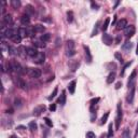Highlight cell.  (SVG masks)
<instances>
[{
    "instance_id": "ffe728a7",
    "label": "cell",
    "mask_w": 138,
    "mask_h": 138,
    "mask_svg": "<svg viewBox=\"0 0 138 138\" xmlns=\"http://www.w3.org/2000/svg\"><path fill=\"white\" fill-rule=\"evenodd\" d=\"M33 27H34V33H43V31L45 30V27L43 26V25H41V24H37Z\"/></svg>"
},
{
    "instance_id": "f1b7e54d",
    "label": "cell",
    "mask_w": 138,
    "mask_h": 138,
    "mask_svg": "<svg viewBox=\"0 0 138 138\" xmlns=\"http://www.w3.org/2000/svg\"><path fill=\"white\" fill-rule=\"evenodd\" d=\"M108 138H111L113 136V125H112V123L109 124V127H108Z\"/></svg>"
},
{
    "instance_id": "74e56055",
    "label": "cell",
    "mask_w": 138,
    "mask_h": 138,
    "mask_svg": "<svg viewBox=\"0 0 138 138\" xmlns=\"http://www.w3.org/2000/svg\"><path fill=\"white\" fill-rule=\"evenodd\" d=\"M57 92H58V89H57V87H55V89H54V91H53V92H52V94H51V95H50V96H49V98H48V99H49V100H51V99H53V98H54V97H55V96H56V95H57Z\"/></svg>"
},
{
    "instance_id": "cb8c5ba5",
    "label": "cell",
    "mask_w": 138,
    "mask_h": 138,
    "mask_svg": "<svg viewBox=\"0 0 138 138\" xmlns=\"http://www.w3.org/2000/svg\"><path fill=\"white\" fill-rule=\"evenodd\" d=\"M18 34H20L22 38L28 37V31H27V28H20V29H18Z\"/></svg>"
},
{
    "instance_id": "836d02e7",
    "label": "cell",
    "mask_w": 138,
    "mask_h": 138,
    "mask_svg": "<svg viewBox=\"0 0 138 138\" xmlns=\"http://www.w3.org/2000/svg\"><path fill=\"white\" fill-rule=\"evenodd\" d=\"M11 40H12L14 43H21V41H22V37H21L20 34H16V36H14Z\"/></svg>"
},
{
    "instance_id": "8992f818",
    "label": "cell",
    "mask_w": 138,
    "mask_h": 138,
    "mask_svg": "<svg viewBox=\"0 0 138 138\" xmlns=\"http://www.w3.org/2000/svg\"><path fill=\"white\" fill-rule=\"evenodd\" d=\"M44 59H45V54L43 52H40V53H38V55L36 57H34L33 61L36 64H38V65H41V64L44 63Z\"/></svg>"
},
{
    "instance_id": "ab89813d",
    "label": "cell",
    "mask_w": 138,
    "mask_h": 138,
    "mask_svg": "<svg viewBox=\"0 0 138 138\" xmlns=\"http://www.w3.org/2000/svg\"><path fill=\"white\" fill-rule=\"evenodd\" d=\"M44 122H45V124H47L49 127H52L53 126V123H52V121L50 120L49 118H44Z\"/></svg>"
},
{
    "instance_id": "680465c9",
    "label": "cell",
    "mask_w": 138,
    "mask_h": 138,
    "mask_svg": "<svg viewBox=\"0 0 138 138\" xmlns=\"http://www.w3.org/2000/svg\"><path fill=\"white\" fill-rule=\"evenodd\" d=\"M136 112H138V109H137V110H136Z\"/></svg>"
},
{
    "instance_id": "6da1fadb",
    "label": "cell",
    "mask_w": 138,
    "mask_h": 138,
    "mask_svg": "<svg viewBox=\"0 0 138 138\" xmlns=\"http://www.w3.org/2000/svg\"><path fill=\"white\" fill-rule=\"evenodd\" d=\"M66 54L67 56L71 57L76 54V50H75V41L73 40H67L66 42Z\"/></svg>"
},
{
    "instance_id": "bcb514c9",
    "label": "cell",
    "mask_w": 138,
    "mask_h": 138,
    "mask_svg": "<svg viewBox=\"0 0 138 138\" xmlns=\"http://www.w3.org/2000/svg\"><path fill=\"white\" fill-rule=\"evenodd\" d=\"M92 8H93V10H98V6L96 3H94V2H92Z\"/></svg>"
},
{
    "instance_id": "7bdbcfd3",
    "label": "cell",
    "mask_w": 138,
    "mask_h": 138,
    "mask_svg": "<svg viewBox=\"0 0 138 138\" xmlns=\"http://www.w3.org/2000/svg\"><path fill=\"white\" fill-rule=\"evenodd\" d=\"M99 100H100V99H99L98 97H97V98H94V99H92V100H91V106H95L96 104L99 102Z\"/></svg>"
},
{
    "instance_id": "44dd1931",
    "label": "cell",
    "mask_w": 138,
    "mask_h": 138,
    "mask_svg": "<svg viewBox=\"0 0 138 138\" xmlns=\"http://www.w3.org/2000/svg\"><path fill=\"white\" fill-rule=\"evenodd\" d=\"M58 104H61V106H65V104H66V92L65 91L62 92L61 97L58 98Z\"/></svg>"
},
{
    "instance_id": "484cf974",
    "label": "cell",
    "mask_w": 138,
    "mask_h": 138,
    "mask_svg": "<svg viewBox=\"0 0 138 138\" xmlns=\"http://www.w3.org/2000/svg\"><path fill=\"white\" fill-rule=\"evenodd\" d=\"M34 47H37V48H44L45 47V43L43 42L42 40H34Z\"/></svg>"
},
{
    "instance_id": "9a60e30c",
    "label": "cell",
    "mask_w": 138,
    "mask_h": 138,
    "mask_svg": "<svg viewBox=\"0 0 138 138\" xmlns=\"http://www.w3.org/2000/svg\"><path fill=\"white\" fill-rule=\"evenodd\" d=\"M16 84H17V86L20 87V89H22V90H26L27 89L26 82H25L23 79H21V78H17L16 79Z\"/></svg>"
},
{
    "instance_id": "6f0895ef",
    "label": "cell",
    "mask_w": 138,
    "mask_h": 138,
    "mask_svg": "<svg viewBox=\"0 0 138 138\" xmlns=\"http://www.w3.org/2000/svg\"><path fill=\"white\" fill-rule=\"evenodd\" d=\"M100 138H105V135H104V134H103V135H102V136H100Z\"/></svg>"
},
{
    "instance_id": "e0dca14e",
    "label": "cell",
    "mask_w": 138,
    "mask_h": 138,
    "mask_svg": "<svg viewBox=\"0 0 138 138\" xmlns=\"http://www.w3.org/2000/svg\"><path fill=\"white\" fill-rule=\"evenodd\" d=\"M21 23H22V25H28L29 23H30V17H29V15H27L26 13L23 14L22 17H21Z\"/></svg>"
},
{
    "instance_id": "3957f363",
    "label": "cell",
    "mask_w": 138,
    "mask_h": 138,
    "mask_svg": "<svg viewBox=\"0 0 138 138\" xmlns=\"http://www.w3.org/2000/svg\"><path fill=\"white\" fill-rule=\"evenodd\" d=\"M121 121H122V107H121V103H119L118 107H117V117H116V128L117 130L120 128Z\"/></svg>"
},
{
    "instance_id": "7dc6e473",
    "label": "cell",
    "mask_w": 138,
    "mask_h": 138,
    "mask_svg": "<svg viewBox=\"0 0 138 138\" xmlns=\"http://www.w3.org/2000/svg\"><path fill=\"white\" fill-rule=\"evenodd\" d=\"M120 42H121V36H118L116 38V44H119Z\"/></svg>"
},
{
    "instance_id": "db71d44e",
    "label": "cell",
    "mask_w": 138,
    "mask_h": 138,
    "mask_svg": "<svg viewBox=\"0 0 138 138\" xmlns=\"http://www.w3.org/2000/svg\"><path fill=\"white\" fill-rule=\"evenodd\" d=\"M136 135L138 136V123H137V128H136Z\"/></svg>"
},
{
    "instance_id": "e575fe53",
    "label": "cell",
    "mask_w": 138,
    "mask_h": 138,
    "mask_svg": "<svg viewBox=\"0 0 138 138\" xmlns=\"http://www.w3.org/2000/svg\"><path fill=\"white\" fill-rule=\"evenodd\" d=\"M67 21H68V23H72V21H73V13H72V11H68V12H67Z\"/></svg>"
},
{
    "instance_id": "7402d4cb",
    "label": "cell",
    "mask_w": 138,
    "mask_h": 138,
    "mask_svg": "<svg viewBox=\"0 0 138 138\" xmlns=\"http://www.w3.org/2000/svg\"><path fill=\"white\" fill-rule=\"evenodd\" d=\"M132 48H133V43L130 42V41H127L126 43H124V44L122 45V49H123L124 51H127V52H130L131 50H132Z\"/></svg>"
},
{
    "instance_id": "83f0119b",
    "label": "cell",
    "mask_w": 138,
    "mask_h": 138,
    "mask_svg": "<svg viewBox=\"0 0 138 138\" xmlns=\"http://www.w3.org/2000/svg\"><path fill=\"white\" fill-rule=\"evenodd\" d=\"M109 23H110V17H107L105 20V22H104V24H103V26H102V29L104 31H106L108 29V26H109Z\"/></svg>"
},
{
    "instance_id": "11a10c76",
    "label": "cell",
    "mask_w": 138,
    "mask_h": 138,
    "mask_svg": "<svg viewBox=\"0 0 138 138\" xmlns=\"http://www.w3.org/2000/svg\"><path fill=\"white\" fill-rule=\"evenodd\" d=\"M11 138H18V137L15 136V135H12V136H11Z\"/></svg>"
},
{
    "instance_id": "277c9868",
    "label": "cell",
    "mask_w": 138,
    "mask_h": 138,
    "mask_svg": "<svg viewBox=\"0 0 138 138\" xmlns=\"http://www.w3.org/2000/svg\"><path fill=\"white\" fill-rule=\"evenodd\" d=\"M27 73H28V76L30 78L38 79V78L41 77V75H42V71H41L40 69H38V68H28Z\"/></svg>"
},
{
    "instance_id": "ee69618b",
    "label": "cell",
    "mask_w": 138,
    "mask_h": 138,
    "mask_svg": "<svg viewBox=\"0 0 138 138\" xmlns=\"http://www.w3.org/2000/svg\"><path fill=\"white\" fill-rule=\"evenodd\" d=\"M79 65H80V64L78 63V62H77V63H75V65H73V66H71V70H72V71H75L76 69H77L78 67H79Z\"/></svg>"
},
{
    "instance_id": "60d3db41",
    "label": "cell",
    "mask_w": 138,
    "mask_h": 138,
    "mask_svg": "<svg viewBox=\"0 0 138 138\" xmlns=\"http://www.w3.org/2000/svg\"><path fill=\"white\" fill-rule=\"evenodd\" d=\"M114 57H116L117 59H118V61H120L121 63H123V61H122V56H121V54L119 52H117L116 54H114Z\"/></svg>"
},
{
    "instance_id": "816d5d0a",
    "label": "cell",
    "mask_w": 138,
    "mask_h": 138,
    "mask_svg": "<svg viewBox=\"0 0 138 138\" xmlns=\"http://www.w3.org/2000/svg\"><path fill=\"white\" fill-rule=\"evenodd\" d=\"M17 130L23 131V130H26V127H25V126H23V125H20V126H17Z\"/></svg>"
},
{
    "instance_id": "4316f807",
    "label": "cell",
    "mask_w": 138,
    "mask_h": 138,
    "mask_svg": "<svg viewBox=\"0 0 138 138\" xmlns=\"http://www.w3.org/2000/svg\"><path fill=\"white\" fill-rule=\"evenodd\" d=\"M122 136H123V138H132V134H131L130 128H125V130L123 131Z\"/></svg>"
},
{
    "instance_id": "5b68a950",
    "label": "cell",
    "mask_w": 138,
    "mask_h": 138,
    "mask_svg": "<svg viewBox=\"0 0 138 138\" xmlns=\"http://www.w3.org/2000/svg\"><path fill=\"white\" fill-rule=\"evenodd\" d=\"M2 38L3 37H7V38L12 39L14 36L18 34V29H14V28H8L6 31H2Z\"/></svg>"
},
{
    "instance_id": "4fadbf2b",
    "label": "cell",
    "mask_w": 138,
    "mask_h": 138,
    "mask_svg": "<svg viewBox=\"0 0 138 138\" xmlns=\"http://www.w3.org/2000/svg\"><path fill=\"white\" fill-rule=\"evenodd\" d=\"M127 26H128L127 21L124 20V18H122V20H120L118 23H117V28L118 29H125Z\"/></svg>"
},
{
    "instance_id": "ba28073f",
    "label": "cell",
    "mask_w": 138,
    "mask_h": 138,
    "mask_svg": "<svg viewBox=\"0 0 138 138\" xmlns=\"http://www.w3.org/2000/svg\"><path fill=\"white\" fill-rule=\"evenodd\" d=\"M135 80H136V70H134L132 72V75L130 76V79H128V82H127V86H128V90L131 87L135 86Z\"/></svg>"
},
{
    "instance_id": "9f6ffc18",
    "label": "cell",
    "mask_w": 138,
    "mask_h": 138,
    "mask_svg": "<svg viewBox=\"0 0 138 138\" xmlns=\"http://www.w3.org/2000/svg\"><path fill=\"white\" fill-rule=\"evenodd\" d=\"M136 54L138 55V44H137V51H136Z\"/></svg>"
},
{
    "instance_id": "52a82bcc",
    "label": "cell",
    "mask_w": 138,
    "mask_h": 138,
    "mask_svg": "<svg viewBox=\"0 0 138 138\" xmlns=\"http://www.w3.org/2000/svg\"><path fill=\"white\" fill-rule=\"evenodd\" d=\"M135 31H136V29H135V26H133V25H130V26H127L125 29H124V34H125L127 38H131V37H133L135 34Z\"/></svg>"
},
{
    "instance_id": "f6af8a7d",
    "label": "cell",
    "mask_w": 138,
    "mask_h": 138,
    "mask_svg": "<svg viewBox=\"0 0 138 138\" xmlns=\"http://www.w3.org/2000/svg\"><path fill=\"white\" fill-rule=\"evenodd\" d=\"M50 110H51V111H55V110H56V105H55V104H51Z\"/></svg>"
},
{
    "instance_id": "681fc988",
    "label": "cell",
    "mask_w": 138,
    "mask_h": 138,
    "mask_svg": "<svg viewBox=\"0 0 138 138\" xmlns=\"http://www.w3.org/2000/svg\"><path fill=\"white\" fill-rule=\"evenodd\" d=\"M42 22H47V23H51V20H50V18H45V17H43V18H42Z\"/></svg>"
},
{
    "instance_id": "8fae6325",
    "label": "cell",
    "mask_w": 138,
    "mask_h": 138,
    "mask_svg": "<svg viewBox=\"0 0 138 138\" xmlns=\"http://www.w3.org/2000/svg\"><path fill=\"white\" fill-rule=\"evenodd\" d=\"M45 111V106L44 105H40V106H37L36 108L34 109V116H40L42 112Z\"/></svg>"
},
{
    "instance_id": "d6a6232c",
    "label": "cell",
    "mask_w": 138,
    "mask_h": 138,
    "mask_svg": "<svg viewBox=\"0 0 138 138\" xmlns=\"http://www.w3.org/2000/svg\"><path fill=\"white\" fill-rule=\"evenodd\" d=\"M11 6L14 9H17L21 6V1H18V0H11Z\"/></svg>"
},
{
    "instance_id": "f907efd6",
    "label": "cell",
    "mask_w": 138,
    "mask_h": 138,
    "mask_svg": "<svg viewBox=\"0 0 138 138\" xmlns=\"http://www.w3.org/2000/svg\"><path fill=\"white\" fill-rule=\"evenodd\" d=\"M6 112H7V113H9V114H12L13 112H14V110H13V109H8Z\"/></svg>"
},
{
    "instance_id": "603a6c76",
    "label": "cell",
    "mask_w": 138,
    "mask_h": 138,
    "mask_svg": "<svg viewBox=\"0 0 138 138\" xmlns=\"http://www.w3.org/2000/svg\"><path fill=\"white\" fill-rule=\"evenodd\" d=\"M114 79H116V72H110L109 76H108V78H107V83L111 84L112 82L114 81Z\"/></svg>"
},
{
    "instance_id": "d590c367",
    "label": "cell",
    "mask_w": 138,
    "mask_h": 138,
    "mask_svg": "<svg viewBox=\"0 0 138 138\" xmlns=\"http://www.w3.org/2000/svg\"><path fill=\"white\" fill-rule=\"evenodd\" d=\"M22 99H20V98H15L14 99V107H17V108H20V107H22Z\"/></svg>"
},
{
    "instance_id": "f35d334b",
    "label": "cell",
    "mask_w": 138,
    "mask_h": 138,
    "mask_svg": "<svg viewBox=\"0 0 138 138\" xmlns=\"http://www.w3.org/2000/svg\"><path fill=\"white\" fill-rule=\"evenodd\" d=\"M131 64H132V62H130V63H127V64H126V65H125V66H124V67H123V69H122V70H121V77H123V76H124V73H125V70H126V68H127L128 66L131 65Z\"/></svg>"
},
{
    "instance_id": "ac0fdd59",
    "label": "cell",
    "mask_w": 138,
    "mask_h": 138,
    "mask_svg": "<svg viewBox=\"0 0 138 138\" xmlns=\"http://www.w3.org/2000/svg\"><path fill=\"white\" fill-rule=\"evenodd\" d=\"M26 10H25V12H26V14L27 15H29V16H31V15H34V8L31 4H27L26 6Z\"/></svg>"
},
{
    "instance_id": "8d00e7d4",
    "label": "cell",
    "mask_w": 138,
    "mask_h": 138,
    "mask_svg": "<svg viewBox=\"0 0 138 138\" xmlns=\"http://www.w3.org/2000/svg\"><path fill=\"white\" fill-rule=\"evenodd\" d=\"M108 117H109V112H107V113H105L103 116V118H102V120H100V124H105L106 122H107V120H108Z\"/></svg>"
},
{
    "instance_id": "7a4b0ae2",
    "label": "cell",
    "mask_w": 138,
    "mask_h": 138,
    "mask_svg": "<svg viewBox=\"0 0 138 138\" xmlns=\"http://www.w3.org/2000/svg\"><path fill=\"white\" fill-rule=\"evenodd\" d=\"M10 65H11V68H12V71H15V72H17L18 75H22V73L27 72V71L25 70V69L23 68L16 61H11Z\"/></svg>"
},
{
    "instance_id": "4dcf8cb0",
    "label": "cell",
    "mask_w": 138,
    "mask_h": 138,
    "mask_svg": "<svg viewBox=\"0 0 138 138\" xmlns=\"http://www.w3.org/2000/svg\"><path fill=\"white\" fill-rule=\"evenodd\" d=\"M98 28H99V22H97L95 24V27H94V29H93V33H92L91 34V37H94V36H96L98 33Z\"/></svg>"
},
{
    "instance_id": "7c38bea8",
    "label": "cell",
    "mask_w": 138,
    "mask_h": 138,
    "mask_svg": "<svg viewBox=\"0 0 138 138\" xmlns=\"http://www.w3.org/2000/svg\"><path fill=\"white\" fill-rule=\"evenodd\" d=\"M84 50H85V58H86V62H87L89 64H91L92 61H93V56H92V54H91L90 48L86 47V45H84Z\"/></svg>"
},
{
    "instance_id": "b9f144b4",
    "label": "cell",
    "mask_w": 138,
    "mask_h": 138,
    "mask_svg": "<svg viewBox=\"0 0 138 138\" xmlns=\"http://www.w3.org/2000/svg\"><path fill=\"white\" fill-rule=\"evenodd\" d=\"M86 138H96L95 134L93 132H87L86 133Z\"/></svg>"
},
{
    "instance_id": "f546056e",
    "label": "cell",
    "mask_w": 138,
    "mask_h": 138,
    "mask_svg": "<svg viewBox=\"0 0 138 138\" xmlns=\"http://www.w3.org/2000/svg\"><path fill=\"white\" fill-rule=\"evenodd\" d=\"M50 38H51V34H42V36H41L40 40H42L43 42H47V41L50 40Z\"/></svg>"
},
{
    "instance_id": "2e32d148",
    "label": "cell",
    "mask_w": 138,
    "mask_h": 138,
    "mask_svg": "<svg viewBox=\"0 0 138 138\" xmlns=\"http://www.w3.org/2000/svg\"><path fill=\"white\" fill-rule=\"evenodd\" d=\"M17 55H20L22 58H25L26 57V55H27V52H26V48L25 47H20L17 49Z\"/></svg>"
},
{
    "instance_id": "f5cc1de1",
    "label": "cell",
    "mask_w": 138,
    "mask_h": 138,
    "mask_svg": "<svg viewBox=\"0 0 138 138\" xmlns=\"http://www.w3.org/2000/svg\"><path fill=\"white\" fill-rule=\"evenodd\" d=\"M120 4V1H118V2H116V6H114V8H117V7Z\"/></svg>"
},
{
    "instance_id": "1f68e13d",
    "label": "cell",
    "mask_w": 138,
    "mask_h": 138,
    "mask_svg": "<svg viewBox=\"0 0 138 138\" xmlns=\"http://www.w3.org/2000/svg\"><path fill=\"white\" fill-rule=\"evenodd\" d=\"M37 127H38V126H37V123L34 121H31L30 123H29V130H30L31 132H34V131L37 130Z\"/></svg>"
},
{
    "instance_id": "d6986e66",
    "label": "cell",
    "mask_w": 138,
    "mask_h": 138,
    "mask_svg": "<svg viewBox=\"0 0 138 138\" xmlns=\"http://www.w3.org/2000/svg\"><path fill=\"white\" fill-rule=\"evenodd\" d=\"M76 85H77V81H76V80L71 81L70 83L68 84V91H69V93H70V94H73V93H75Z\"/></svg>"
},
{
    "instance_id": "30bf717a",
    "label": "cell",
    "mask_w": 138,
    "mask_h": 138,
    "mask_svg": "<svg viewBox=\"0 0 138 138\" xmlns=\"http://www.w3.org/2000/svg\"><path fill=\"white\" fill-rule=\"evenodd\" d=\"M26 52H27V55H28V56H30V57H33V58H34V57H36L37 55H38V53H39L33 47H27L26 48Z\"/></svg>"
},
{
    "instance_id": "c3c4849f",
    "label": "cell",
    "mask_w": 138,
    "mask_h": 138,
    "mask_svg": "<svg viewBox=\"0 0 138 138\" xmlns=\"http://www.w3.org/2000/svg\"><path fill=\"white\" fill-rule=\"evenodd\" d=\"M121 86H122V82H117V84H116V89H117V90H119Z\"/></svg>"
},
{
    "instance_id": "d4e9b609",
    "label": "cell",
    "mask_w": 138,
    "mask_h": 138,
    "mask_svg": "<svg viewBox=\"0 0 138 138\" xmlns=\"http://www.w3.org/2000/svg\"><path fill=\"white\" fill-rule=\"evenodd\" d=\"M2 22H3V24H10L12 22V16L10 14H6L2 17Z\"/></svg>"
},
{
    "instance_id": "9c48e42d",
    "label": "cell",
    "mask_w": 138,
    "mask_h": 138,
    "mask_svg": "<svg viewBox=\"0 0 138 138\" xmlns=\"http://www.w3.org/2000/svg\"><path fill=\"white\" fill-rule=\"evenodd\" d=\"M102 39H103V42L105 43L106 45H110V44L112 43V41H113L112 37L110 36L109 34H106V33L103 34V38H102Z\"/></svg>"
},
{
    "instance_id": "5bb4252c",
    "label": "cell",
    "mask_w": 138,
    "mask_h": 138,
    "mask_svg": "<svg viewBox=\"0 0 138 138\" xmlns=\"http://www.w3.org/2000/svg\"><path fill=\"white\" fill-rule=\"evenodd\" d=\"M134 95H135V86H133L130 89V93H128L127 96V102L130 104H132L133 100H134Z\"/></svg>"
}]
</instances>
